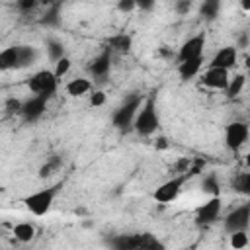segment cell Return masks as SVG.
<instances>
[{
	"label": "cell",
	"mask_w": 250,
	"mask_h": 250,
	"mask_svg": "<svg viewBox=\"0 0 250 250\" xmlns=\"http://www.w3.org/2000/svg\"><path fill=\"white\" fill-rule=\"evenodd\" d=\"M68 70H70V59H68V57H62L61 61H57V68L53 70V74H55V78L59 80V78H62Z\"/></svg>",
	"instance_id": "28"
},
{
	"label": "cell",
	"mask_w": 250,
	"mask_h": 250,
	"mask_svg": "<svg viewBox=\"0 0 250 250\" xmlns=\"http://www.w3.org/2000/svg\"><path fill=\"white\" fill-rule=\"evenodd\" d=\"M117 8H119L121 12H129V10L137 8V2H133V0H121V2L117 4Z\"/></svg>",
	"instance_id": "33"
},
{
	"label": "cell",
	"mask_w": 250,
	"mask_h": 250,
	"mask_svg": "<svg viewBox=\"0 0 250 250\" xmlns=\"http://www.w3.org/2000/svg\"><path fill=\"white\" fill-rule=\"evenodd\" d=\"M229 70L223 68H207L201 76V84L213 90H227L229 86Z\"/></svg>",
	"instance_id": "12"
},
{
	"label": "cell",
	"mask_w": 250,
	"mask_h": 250,
	"mask_svg": "<svg viewBox=\"0 0 250 250\" xmlns=\"http://www.w3.org/2000/svg\"><path fill=\"white\" fill-rule=\"evenodd\" d=\"M203 191H207L211 197H215V195H219L221 193V188H219V182H217V178L213 176V174H209V176H205L203 178Z\"/></svg>",
	"instance_id": "22"
},
{
	"label": "cell",
	"mask_w": 250,
	"mask_h": 250,
	"mask_svg": "<svg viewBox=\"0 0 250 250\" xmlns=\"http://www.w3.org/2000/svg\"><path fill=\"white\" fill-rule=\"evenodd\" d=\"M59 166H61V158H59V156H53V158H51L47 164H43V166H41V170H39V176H41V178H45V176L53 174V172H55Z\"/></svg>",
	"instance_id": "29"
},
{
	"label": "cell",
	"mask_w": 250,
	"mask_h": 250,
	"mask_svg": "<svg viewBox=\"0 0 250 250\" xmlns=\"http://www.w3.org/2000/svg\"><path fill=\"white\" fill-rule=\"evenodd\" d=\"M201 64H203V57L191 59V61H186V62H180V64H178V74H180V78H182V80L193 78V76L201 70Z\"/></svg>",
	"instance_id": "16"
},
{
	"label": "cell",
	"mask_w": 250,
	"mask_h": 250,
	"mask_svg": "<svg viewBox=\"0 0 250 250\" xmlns=\"http://www.w3.org/2000/svg\"><path fill=\"white\" fill-rule=\"evenodd\" d=\"M221 10V4L217 0H207L201 4V16H205L207 20H213Z\"/></svg>",
	"instance_id": "23"
},
{
	"label": "cell",
	"mask_w": 250,
	"mask_h": 250,
	"mask_svg": "<svg viewBox=\"0 0 250 250\" xmlns=\"http://www.w3.org/2000/svg\"><path fill=\"white\" fill-rule=\"evenodd\" d=\"M20 109H21V102L20 100H8V104H6V111L12 115V113H20Z\"/></svg>",
	"instance_id": "31"
},
{
	"label": "cell",
	"mask_w": 250,
	"mask_h": 250,
	"mask_svg": "<svg viewBox=\"0 0 250 250\" xmlns=\"http://www.w3.org/2000/svg\"><path fill=\"white\" fill-rule=\"evenodd\" d=\"M55 193H57V188H45V189H39V191L27 195L23 199V203H25V207H27V211L31 215L41 217V215H45L51 209L53 199H55Z\"/></svg>",
	"instance_id": "4"
},
{
	"label": "cell",
	"mask_w": 250,
	"mask_h": 250,
	"mask_svg": "<svg viewBox=\"0 0 250 250\" xmlns=\"http://www.w3.org/2000/svg\"><path fill=\"white\" fill-rule=\"evenodd\" d=\"M160 125V119H158V113H156V104L152 98H148L137 111L135 119H133V127L139 135L143 137H148L152 135Z\"/></svg>",
	"instance_id": "2"
},
{
	"label": "cell",
	"mask_w": 250,
	"mask_h": 250,
	"mask_svg": "<svg viewBox=\"0 0 250 250\" xmlns=\"http://www.w3.org/2000/svg\"><path fill=\"white\" fill-rule=\"evenodd\" d=\"M189 8H191V2H189V0H180V2L176 4V12H178V14H188Z\"/></svg>",
	"instance_id": "32"
},
{
	"label": "cell",
	"mask_w": 250,
	"mask_h": 250,
	"mask_svg": "<svg viewBox=\"0 0 250 250\" xmlns=\"http://www.w3.org/2000/svg\"><path fill=\"white\" fill-rule=\"evenodd\" d=\"M111 250H166L162 240L152 232H135V234H117L109 238Z\"/></svg>",
	"instance_id": "1"
},
{
	"label": "cell",
	"mask_w": 250,
	"mask_h": 250,
	"mask_svg": "<svg viewBox=\"0 0 250 250\" xmlns=\"http://www.w3.org/2000/svg\"><path fill=\"white\" fill-rule=\"evenodd\" d=\"M250 225V205L244 203L240 207H236L234 211H230L225 217V230L227 232H238V230H246Z\"/></svg>",
	"instance_id": "8"
},
{
	"label": "cell",
	"mask_w": 250,
	"mask_h": 250,
	"mask_svg": "<svg viewBox=\"0 0 250 250\" xmlns=\"http://www.w3.org/2000/svg\"><path fill=\"white\" fill-rule=\"evenodd\" d=\"M186 182H188V176H186V174H182V176H172L170 180H166L164 184H160V186L156 188L154 199H156L158 203H172V201L180 195L182 186H184Z\"/></svg>",
	"instance_id": "5"
},
{
	"label": "cell",
	"mask_w": 250,
	"mask_h": 250,
	"mask_svg": "<svg viewBox=\"0 0 250 250\" xmlns=\"http://www.w3.org/2000/svg\"><path fill=\"white\" fill-rule=\"evenodd\" d=\"M203 47H205V33H197L193 37H189L178 51V62H186L191 59H199L203 55Z\"/></svg>",
	"instance_id": "10"
},
{
	"label": "cell",
	"mask_w": 250,
	"mask_h": 250,
	"mask_svg": "<svg viewBox=\"0 0 250 250\" xmlns=\"http://www.w3.org/2000/svg\"><path fill=\"white\" fill-rule=\"evenodd\" d=\"M221 209H223L221 195L209 197V201H205L203 205L197 207V211H195V223L197 225H211V223H215L219 219V215H221Z\"/></svg>",
	"instance_id": "7"
},
{
	"label": "cell",
	"mask_w": 250,
	"mask_h": 250,
	"mask_svg": "<svg viewBox=\"0 0 250 250\" xmlns=\"http://www.w3.org/2000/svg\"><path fill=\"white\" fill-rule=\"evenodd\" d=\"M14 236L20 242H31L33 236H35V227L31 223H18L14 227Z\"/></svg>",
	"instance_id": "19"
},
{
	"label": "cell",
	"mask_w": 250,
	"mask_h": 250,
	"mask_svg": "<svg viewBox=\"0 0 250 250\" xmlns=\"http://www.w3.org/2000/svg\"><path fill=\"white\" fill-rule=\"evenodd\" d=\"M248 141V125L242 121H232L225 129V143L230 150H238Z\"/></svg>",
	"instance_id": "9"
},
{
	"label": "cell",
	"mask_w": 250,
	"mask_h": 250,
	"mask_svg": "<svg viewBox=\"0 0 250 250\" xmlns=\"http://www.w3.org/2000/svg\"><path fill=\"white\" fill-rule=\"evenodd\" d=\"M18 6H20L21 10H33V8L37 6V2H35V0H21V2H18Z\"/></svg>",
	"instance_id": "34"
},
{
	"label": "cell",
	"mask_w": 250,
	"mask_h": 250,
	"mask_svg": "<svg viewBox=\"0 0 250 250\" xmlns=\"http://www.w3.org/2000/svg\"><path fill=\"white\" fill-rule=\"evenodd\" d=\"M59 4H53L51 6V10H47L45 14H43V18H41V23L43 25H57L59 23Z\"/></svg>",
	"instance_id": "26"
},
{
	"label": "cell",
	"mask_w": 250,
	"mask_h": 250,
	"mask_svg": "<svg viewBox=\"0 0 250 250\" xmlns=\"http://www.w3.org/2000/svg\"><path fill=\"white\" fill-rule=\"evenodd\" d=\"M143 105V98L141 96H133L131 100H127L115 113H113V127H117V129H125V127H129L131 123H133V119H135V115H137V111H139V107Z\"/></svg>",
	"instance_id": "6"
},
{
	"label": "cell",
	"mask_w": 250,
	"mask_h": 250,
	"mask_svg": "<svg viewBox=\"0 0 250 250\" xmlns=\"http://www.w3.org/2000/svg\"><path fill=\"white\" fill-rule=\"evenodd\" d=\"M246 244H248V232L246 230H238V232L230 234V246L234 250H242V248H246Z\"/></svg>",
	"instance_id": "25"
},
{
	"label": "cell",
	"mask_w": 250,
	"mask_h": 250,
	"mask_svg": "<svg viewBox=\"0 0 250 250\" xmlns=\"http://www.w3.org/2000/svg\"><path fill=\"white\" fill-rule=\"evenodd\" d=\"M47 47H49V55H51L53 61H61L64 57V47L59 41H49Z\"/></svg>",
	"instance_id": "27"
},
{
	"label": "cell",
	"mask_w": 250,
	"mask_h": 250,
	"mask_svg": "<svg viewBox=\"0 0 250 250\" xmlns=\"http://www.w3.org/2000/svg\"><path fill=\"white\" fill-rule=\"evenodd\" d=\"M234 189L240 191V193H250V174L248 172H242L240 176L234 178Z\"/></svg>",
	"instance_id": "24"
},
{
	"label": "cell",
	"mask_w": 250,
	"mask_h": 250,
	"mask_svg": "<svg viewBox=\"0 0 250 250\" xmlns=\"http://www.w3.org/2000/svg\"><path fill=\"white\" fill-rule=\"evenodd\" d=\"M109 64H111V51L105 47L90 64V72L98 78H104L107 72H109Z\"/></svg>",
	"instance_id": "14"
},
{
	"label": "cell",
	"mask_w": 250,
	"mask_h": 250,
	"mask_svg": "<svg viewBox=\"0 0 250 250\" xmlns=\"http://www.w3.org/2000/svg\"><path fill=\"white\" fill-rule=\"evenodd\" d=\"M156 146H158V148H164V146H166V139H164V137H160V139H158V145H156Z\"/></svg>",
	"instance_id": "35"
},
{
	"label": "cell",
	"mask_w": 250,
	"mask_h": 250,
	"mask_svg": "<svg viewBox=\"0 0 250 250\" xmlns=\"http://www.w3.org/2000/svg\"><path fill=\"white\" fill-rule=\"evenodd\" d=\"M57 78L51 70H39L35 72L29 80H27V88L31 90V94L43 98V100H49L55 92H57Z\"/></svg>",
	"instance_id": "3"
},
{
	"label": "cell",
	"mask_w": 250,
	"mask_h": 250,
	"mask_svg": "<svg viewBox=\"0 0 250 250\" xmlns=\"http://www.w3.org/2000/svg\"><path fill=\"white\" fill-rule=\"evenodd\" d=\"M244 82H246V76H244V74H236L232 80H229V86H227V96H229V98H236V96L242 92Z\"/></svg>",
	"instance_id": "21"
},
{
	"label": "cell",
	"mask_w": 250,
	"mask_h": 250,
	"mask_svg": "<svg viewBox=\"0 0 250 250\" xmlns=\"http://www.w3.org/2000/svg\"><path fill=\"white\" fill-rule=\"evenodd\" d=\"M35 61V49L27 47V45H20V53H18V68H25Z\"/></svg>",
	"instance_id": "20"
},
{
	"label": "cell",
	"mask_w": 250,
	"mask_h": 250,
	"mask_svg": "<svg viewBox=\"0 0 250 250\" xmlns=\"http://www.w3.org/2000/svg\"><path fill=\"white\" fill-rule=\"evenodd\" d=\"M47 109V100L39 98V96H33L25 102H21V109H20V115L25 119V121H37Z\"/></svg>",
	"instance_id": "11"
},
{
	"label": "cell",
	"mask_w": 250,
	"mask_h": 250,
	"mask_svg": "<svg viewBox=\"0 0 250 250\" xmlns=\"http://www.w3.org/2000/svg\"><path fill=\"white\" fill-rule=\"evenodd\" d=\"M105 104V94L104 92H94L92 96H90V105L92 107H100V105H104Z\"/></svg>",
	"instance_id": "30"
},
{
	"label": "cell",
	"mask_w": 250,
	"mask_h": 250,
	"mask_svg": "<svg viewBox=\"0 0 250 250\" xmlns=\"http://www.w3.org/2000/svg\"><path fill=\"white\" fill-rule=\"evenodd\" d=\"M236 59H238V51L236 47H223L215 53V57L211 59L209 62V68H223V70H229L236 64Z\"/></svg>",
	"instance_id": "13"
},
{
	"label": "cell",
	"mask_w": 250,
	"mask_h": 250,
	"mask_svg": "<svg viewBox=\"0 0 250 250\" xmlns=\"http://www.w3.org/2000/svg\"><path fill=\"white\" fill-rule=\"evenodd\" d=\"M131 47H133V39H131V35H127V33H117V35H111V37L107 39V49H109V51L127 53Z\"/></svg>",
	"instance_id": "17"
},
{
	"label": "cell",
	"mask_w": 250,
	"mask_h": 250,
	"mask_svg": "<svg viewBox=\"0 0 250 250\" xmlns=\"http://www.w3.org/2000/svg\"><path fill=\"white\" fill-rule=\"evenodd\" d=\"M186 250H193V248H186Z\"/></svg>",
	"instance_id": "36"
},
{
	"label": "cell",
	"mask_w": 250,
	"mask_h": 250,
	"mask_svg": "<svg viewBox=\"0 0 250 250\" xmlns=\"http://www.w3.org/2000/svg\"><path fill=\"white\" fill-rule=\"evenodd\" d=\"M90 88H92L90 80H86V78H74V80H70L66 84V94L72 96V98H80V96L88 94Z\"/></svg>",
	"instance_id": "18"
},
{
	"label": "cell",
	"mask_w": 250,
	"mask_h": 250,
	"mask_svg": "<svg viewBox=\"0 0 250 250\" xmlns=\"http://www.w3.org/2000/svg\"><path fill=\"white\" fill-rule=\"evenodd\" d=\"M18 53H20V45H12L0 51V70L18 68Z\"/></svg>",
	"instance_id": "15"
}]
</instances>
